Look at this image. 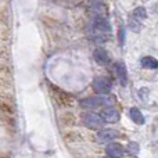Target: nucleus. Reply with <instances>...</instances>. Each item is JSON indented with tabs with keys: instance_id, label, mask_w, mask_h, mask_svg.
I'll list each match as a JSON object with an SVG mask.
<instances>
[{
	"instance_id": "nucleus-11",
	"label": "nucleus",
	"mask_w": 158,
	"mask_h": 158,
	"mask_svg": "<svg viewBox=\"0 0 158 158\" xmlns=\"http://www.w3.org/2000/svg\"><path fill=\"white\" fill-rule=\"evenodd\" d=\"M140 65L144 69H157L158 68V60L154 57H150V56H146L140 60Z\"/></svg>"
},
{
	"instance_id": "nucleus-2",
	"label": "nucleus",
	"mask_w": 158,
	"mask_h": 158,
	"mask_svg": "<svg viewBox=\"0 0 158 158\" xmlns=\"http://www.w3.org/2000/svg\"><path fill=\"white\" fill-rule=\"evenodd\" d=\"M93 33L96 35V40H106L107 36L111 35V25L108 19L104 17H97L93 19Z\"/></svg>"
},
{
	"instance_id": "nucleus-7",
	"label": "nucleus",
	"mask_w": 158,
	"mask_h": 158,
	"mask_svg": "<svg viewBox=\"0 0 158 158\" xmlns=\"http://www.w3.org/2000/svg\"><path fill=\"white\" fill-rule=\"evenodd\" d=\"M93 58L94 61L101 67H106L110 64V56H108V52L104 50L103 47H97V49L93 52Z\"/></svg>"
},
{
	"instance_id": "nucleus-5",
	"label": "nucleus",
	"mask_w": 158,
	"mask_h": 158,
	"mask_svg": "<svg viewBox=\"0 0 158 158\" xmlns=\"http://www.w3.org/2000/svg\"><path fill=\"white\" fill-rule=\"evenodd\" d=\"M117 137H119V132L115 129H103L97 133V140L100 143H112Z\"/></svg>"
},
{
	"instance_id": "nucleus-15",
	"label": "nucleus",
	"mask_w": 158,
	"mask_h": 158,
	"mask_svg": "<svg viewBox=\"0 0 158 158\" xmlns=\"http://www.w3.org/2000/svg\"><path fill=\"white\" fill-rule=\"evenodd\" d=\"M129 28H131L133 32H140V29H142V24H140V21H137L136 18H133L132 17L131 19H129Z\"/></svg>"
},
{
	"instance_id": "nucleus-3",
	"label": "nucleus",
	"mask_w": 158,
	"mask_h": 158,
	"mask_svg": "<svg viewBox=\"0 0 158 158\" xmlns=\"http://www.w3.org/2000/svg\"><path fill=\"white\" fill-rule=\"evenodd\" d=\"M82 123L85 126H87L89 129H93V131H103L106 122H104V119L101 118L100 114L85 112V114H82Z\"/></svg>"
},
{
	"instance_id": "nucleus-8",
	"label": "nucleus",
	"mask_w": 158,
	"mask_h": 158,
	"mask_svg": "<svg viewBox=\"0 0 158 158\" xmlns=\"http://www.w3.org/2000/svg\"><path fill=\"white\" fill-rule=\"evenodd\" d=\"M123 147L119 144V143H110L107 144L106 147V153L108 157H112V158H121L123 156Z\"/></svg>"
},
{
	"instance_id": "nucleus-4",
	"label": "nucleus",
	"mask_w": 158,
	"mask_h": 158,
	"mask_svg": "<svg viewBox=\"0 0 158 158\" xmlns=\"http://www.w3.org/2000/svg\"><path fill=\"white\" fill-rule=\"evenodd\" d=\"M92 86H93V90L98 96H108V93L111 92L112 83L107 77H96L93 79Z\"/></svg>"
},
{
	"instance_id": "nucleus-13",
	"label": "nucleus",
	"mask_w": 158,
	"mask_h": 158,
	"mask_svg": "<svg viewBox=\"0 0 158 158\" xmlns=\"http://www.w3.org/2000/svg\"><path fill=\"white\" fill-rule=\"evenodd\" d=\"M133 18H136L137 21H140V22H142L143 19H146L147 18V11H146V8L142 7V6L136 7L133 10Z\"/></svg>"
},
{
	"instance_id": "nucleus-17",
	"label": "nucleus",
	"mask_w": 158,
	"mask_h": 158,
	"mask_svg": "<svg viewBox=\"0 0 158 158\" xmlns=\"http://www.w3.org/2000/svg\"><path fill=\"white\" fill-rule=\"evenodd\" d=\"M123 36H125L123 29H119V42H121V44H123Z\"/></svg>"
},
{
	"instance_id": "nucleus-10",
	"label": "nucleus",
	"mask_w": 158,
	"mask_h": 158,
	"mask_svg": "<svg viewBox=\"0 0 158 158\" xmlns=\"http://www.w3.org/2000/svg\"><path fill=\"white\" fill-rule=\"evenodd\" d=\"M129 117H131V119L133 121L136 125H144V122H146L144 115H143L142 111H140L139 108H136V107H132V108L129 110Z\"/></svg>"
},
{
	"instance_id": "nucleus-1",
	"label": "nucleus",
	"mask_w": 158,
	"mask_h": 158,
	"mask_svg": "<svg viewBox=\"0 0 158 158\" xmlns=\"http://www.w3.org/2000/svg\"><path fill=\"white\" fill-rule=\"evenodd\" d=\"M81 107L86 110H94L98 108V107H103V108H107V107H114L115 100L111 96H93V97H87L85 100H81Z\"/></svg>"
},
{
	"instance_id": "nucleus-12",
	"label": "nucleus",
	"mask_w": 158,
	"mask_h": 158,
	"mask_svg": "<svg viewBox=\"0 0 158 158\" xmlns=\"http://www.w3.org/2000/svg\"><path fill=\"white\" fill-rule=\"evenodd\" d=\"M90 6H92L90 10L94 13L96 18H97V17H104V18H106V4H104V3L94 2V3H90Z\"/></svg>"
},
{
	"instance_id": "nucleus-6",
	"label": "nucleus",
	"mask_w": 158,
	"mask_h": 158,
	"mask_svg": "<svg viewBox=\"0 0 158 158\" xmlns=\"http://www.w3.org/2000/svg\"><path fill=\"white\" fill-rule=\"evenodd\" d=\"M100 115L104 119V122H111V123L118 122V121H119V117H121L119 111H118L115 107H107V108H103Z\"/></svg>"
},
{
	"instance_id": "nucleus-16",
	"label": "nucleus",
	"mask_w": 158,
	"mask_h": 158,
	"mask_svg": "<svg viewBox=\"0 0 158 158\" xmlns=\"http://www.w3.org/2000/svg\"><path fill=\"white\" fill-rule=\"evenodd\" d=\"M147 96H148V89L147 87H143V89L139 90V97L142 101H146L147 100Z\"/></svg>"
},
{
	"instance_id": "nucleus-14",
	"label": "nucleus",
	"mask_w": 158,
	"mask_h": 158,
	"mask_svg": "<svg viewBox=\"0 0 158 158\" xmlns=\"http://www.w3.org/2000/svg\"><path fill=\"white\" fill-rule=\"evenodd\" d=\"M126 151H128V154H131V156H139L140 153V146L139 143L136 142H129L128 146H126Z\"/></svg>"
},
{
	"instance_id": "nucleus-9",
	"label": "nucleus",
	"mask_w": 158,
	"mask_h": 158,
	"mask_svg": "<svg viewBox=\"0 0 158 158\" xmlns=\"http://www.w3.org/2000/svg\"><path fill=\"white\" fill-rule=\"evenodd\" d=\"M115 72H117V77L119 79L121 85L126 86V83H128V71H126V65L123 61H118L115 64Z\"/></svg>"
},
{
	"instance_id": "nucleus-19",
	"label": "nucleus",
	"mask_w": 158,
	"mask_h": 158,
	"mask_svg": "<svg viewBox=\"0 0 158 158\" xmlns=\"http://www.w3.org/2000/svg\"><path fill=\"white\" fill-rule=\"evenodd\" d=\"M103 158H112V157H108V156H104Z\"/></svg>"
},
{
	"instance_id": "nucleus-18",
	"label": "nucleus",
	"mask_w": 158,
	"mask_h": 158,
	"mask_svg": "<svg viewBox=\"0 0 158 158\" xmlns=\"http://www.w3.org/2000/svg\"><path fill=\"white\" fill-rule=\"evenodd\" d=\"M153 10H154V13L158 14V3H156V4L153 6Z\"/></svg>"
}]
</instances>
